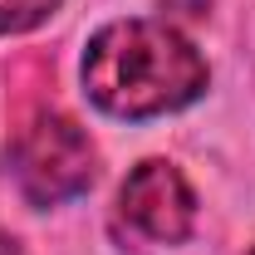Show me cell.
Listing matches in <instances>:
<instances>
[{"mask_svg": "<svg viewBox=\"0 0 255 255\" xmlns=\"http://www.w3.org/2000/svg\"><path fill=\"white\" fill-rule=\"evenodd\" d=\"M84 89L113 118H157L206 89V59L162 20H113L84 49Z\"/></svg>", "mask_w": 255, "mask_h": 255, "instance_id": "obj_1", "label": "cell"}, {"mask_svg": "<svg viewBox=\"0 0 255 255\" xmlns=\"http://www.w3.org/2000/svg\"><path fill=\"white\" fill-rule=\"evenodd\" d=\"M15 177L34 206H59L94 182V147L64 113H39L15 142Z\"/></svg>", "mask_w": 255, "mask_h": 255, "instance_id": "obj_2", "label": "cell"}, {"mask_svg": "<svg viewBox=\"0 0 255 255\" xmlns=\"http://www.w3.org/2000/svg\"><path fill=\"white\" fill-rule=\"evenodd\" d=\"M123 216L137 226L147 241L177 246V241L191 236L196 201H191V187L182 182V172H177L172 162H142L123 182Z\"/></svg>", "mask_w": 255, "mask_h": 255, "instance_id": "obj_3", "label": "cell"}, {"mask_svg": "<svg viewBox=\"0 0 255 255\" xmlns=\"http://www.w3.org/2000/svg\"><path fill=\"white\" fill-rule=\"evenodd\" d=\"M59 10V0H0V34H25L44 25Z\"/></svg>", "mask_w": 255, "mask_h": 255, "instance_id": "obj_4", "label": "cell"}, {"mask_svg": "<svg viewBox=\"0 0 255 255\" xmlns=\"http://www.w3.org/2000/svg\"><path fill=\"white\" fill-rule=\"evenodd\" d=\"M0 255H25V251H20V246H15L10 236H0Z\"/></svg>", "mask_w": 255, "mask_h": 255, "instance_id": "obj_5", "label": "cell"}, {"mask_svg": "<svg viewBox=\"0 0 255 255\" xmlns=\"http://www.w3.org/2000/svg\"><path fill=\"white\" fill-rule=\"evenodd\" d=\"M251 255H255V251H251Z\"/></svg>", "mask_w": 255, "mask_h": 255, "instance_id": "obj_6", "label": "cell"}]
</instances>
